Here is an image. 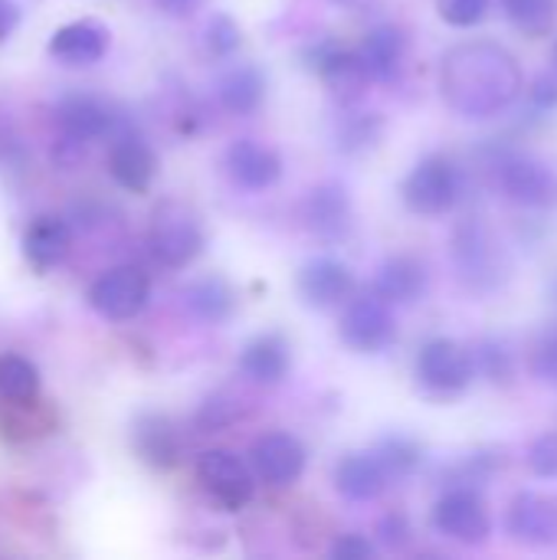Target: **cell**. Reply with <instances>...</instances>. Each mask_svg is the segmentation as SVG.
Wrapping results in <instances>:
<instances>
[{
  "label": "cell",
  "instance_id": "obj_29",
  "mask_svg": "<svg viewBox=\"0 0 557 560\" xmlns=\"http://www.w3.org/2000/svg\"><path fill=\"white\" fill-rule=\"evenodd\" d=\"M469 354H473L476 377L489 381L492 387H512L515 384L519 361H515V348L506 338H499V335L479 338L476 348H469Z\"/></svg>",
  "mask_w": 557,
  "mask_h": 560
},
{
  "label": "cell",
  "instance_id": "obj_45",
  "mask_svg": "<svg viewBox=\"0 0 557 560\" xmlns=\"http://www.w3.org/2000/svg\"><path fill=\"white\" fill-rule=\"evenodd\" d=\"M328 3H335V7H358V3H364V0H328Z\"/></svg>",
  "mask_w": 557,
  "mask_h": 560
},
{
  "label": "cell",
  "instance_id": "obj_42",
  "mask_svg": "<svg viewBox=\"0 0 557 560\" xmlns=\"http://www.w3.org/2000/svg\"><path fill=\"white\" fill-rule=\"evenodd\" d=\"M374 541L358 535V532H348V535H338L335 545L328 548V555L335 560H371L374 558Z\"/></svg>",
  "mask_w": 557,
  "mask_h": 560
},
{
  "label": "cell",
  "instance_id": "obj_9",
  "mask_svg": "<svg viewBox=\"0 0 557 560\" xmlns=\"http://www.w3.org/2000/svg\"><path fill=\"white\" fill-rule=\"evenodd\" d=\"M194 476L220 512H243L256 499L253 469L230 450H204L194 463Z\"/></svg>",
  "mask_w": 557,
  "mask_h": 560
},
{
  "label": "cell",
  "instance_id": "obj_2",
  "mask_svg": "<svg viewBox=\"0 0 557 560\" xmlns=\"http://www.w3.org/2000/svg\"><path fill=\"white\" fill-rule=\"evenodd\" d=\"M450 262L456 282L469 295H496L512 276L509 253L502 240L486 226L483 217H463L450 236Z\"/></svg>",
  "mask_w": 557,
  "mask_h": 560
},
{
  "label": "cell",
  "instance_id": "obj_15",
  "mask_svg": "<svg viewBox=\"0 0 557 560\" xmlns=\"http://www.w3.org/2000/svg\"><path fill=\"white\" fill-rule=\"evenodd\" d=\"M105 167H108L112 180L121 190H128V194H148L151 184H154V174H158V154L148 144V138L125 121L112 135Z\"/></svg>",
  "mask_w": 557,
  "mask_h": 560
},
{
  "label": "cell",
  "instance_id": "obj_38",
  "mask_svg": "<svg viewBox=\"0 0 557 560\" xmlns=\"http://www.w3.org/2000/svg\"><path fill=\"white\" fill-rule=\"evenodd\" d=\"M437 13L453 30H473L486 20L489 0H437Z\"/></svg>",
  "mask_w": 557,
  "mask_h": 560
},
{
  "label": "cell",
  "instance_id": "obj_11",
  "mask_svg": "<svg viewBox=\"0 0 557 560\" xmlns=\"http://www.w3.org/2000/svg\"><path fill=\"white\" fill-rule=\"evenodd\" d=\"M151 302V279L138 266H115L89 285V305L105 322H131Z\"/></svg>",
  "mask_w": 557,
  "mask_h": 560
},
{
  "label": "cell",
  "instance_id": "obj_1",
  "mask_svg": "<svg viewBox=\"0 0 557 560\" xmlns=\"http://www.w3.org/2000/svg\"><path fill=\"white\" fill-rule=\"evenodd\" d=\"M525 92L519 56L496 39H463L440 59V95L466 121H489L515 108Z\"/></svg>",
  "mask_w": 557,
  "mask_h": 560
},
{
  "label": "cell",
  "instance_id": "obj_10",
  "mask_svg": "<svg viewBox=\"0 0 557 560\" xmlns=\"http://www.w3.org/2000/svg\"><path fill=\"white\" fill-rule=\"evenodd\" d=\"M430 525L437 535L460 541V545H469V548L486 545L492 535V518H489L483 495L476 489H463V486L443 489V495L433 502Z\"/></svg>",
  "mask_w": 557,
  "mask_h": 560
},
{
  "label": "cell",
  "instance_id": "obj_33",
  "mask_svg": "<svg viewBox=\"0 0 557 560\" xmlns=\"http://www.w3.org/2000/svg\"><path fill=\"white\" fill-rule=\"evenodd\" d=\"M253 410V400H246L243 394H230V390H220V394H210L197 417H194V427L200 433H223L230 430L233 423L246 420V413Z\"/></svg>",
  "mask_w": 557,
  "mask_h": 560
},
{
  "label": "cell",
  "instance_id": "obj_6",
  "mask_svg": "<svg viewBox=\"0 0 557 560\" xmlns=\"http://www.w3.org/2000/svg\"><path fill=\"white\" fill-rule=\"evenodd\" d=\"M414 374H417V384L437 400H453L466 394L469 384L476 381L469 348H463L453 338H427L417 351Z\"/></svg>",
  "mask_w": 557,
  "mask_h": 560
},
{
  "label": "cell",
  "instance_id": "obj_13",
  "mask_svg": "<svg viewBox=\"0 0 557 560\" xmlns=\"http://www.w3.org/2000/svg\"><path fill=\"white\" fill-rule=\"evenodd\" d=\"M305 466H309V450L302 446L299 436H292L286 430H269V433L256 436V443L250 450V469H253L256 482H266L269 489H286V486L299 482Z\"/></svg>",
  "mask_w": 557,
  "mask_h": 560
},
{
  "label": "cell",
  "instance_id": "obj_3",
  "mask_svg": "<svg viewBox=\"0 0 557 560\" xmlns=\"http://www.w3.org/2000/svg\"><path fill=\"white\" fill-rule=\"evenodd\" d=\"M483 167L492 174L496 187L525 210H552L557 207V174L545 161L532 158L529 151H519L506 144L502 138H492L479 148Z\"/></svg>",
  "mask_w": 557,
  "mask_h": 560
},
{
  "label": "cell",
  "instance_id": "obj_7",
  "mask_svg": "<svg viewBox=\"0 0 557 560\" xmlns=\"http://www.w3.org/2000/svg\"><path fill=\"white\" fill-rule=\"evenodd\" d=\"M302 62L325 82L332 98L338 105H358L361 95L371 85V75L358 56V49H348L335 36H322L302 49Z\"/></svg>",
  "mask_w": 557,
  "mask_h": 560
},
{
  "label": "cell",
  "instance_id": "obj_37",
  "mask_svg": "<svg viewBox=\"0 0 557 560\" xmlns=\"http://www.w3.org/2000/svg\"><path fill=\"white\" fill-rule=\"evenodd\" d=\"M529 371L538 384L557 387V328H548L535 338L529 351Z\"/></svg>",
  "mask_w": 557,
  "mask_h": 560
},
{
  "label": "cell",
  "instance_id": "obj_21",
  "mask_svg": "<svg viewBox=\"0 0 557 560\" xmlns=\"http://www.w3.org/2000/svg\"><path fill=\"white\" fill-rule=\"evenodd\" d=\"M371 292L387 305H417L430 292V266L414 253H394L378 266Z\"/></svg>",
  "mask_w": 557,
  "mask_h": 560
},
{
  "label": "cell",
  "instance_id": "obj_14",
  "mask_svg": "<svg viewBox=\"0 0 557 560\" xmlns=\"http://www.w3.org/2000/svg\"><path fill=\"white\" fill-rule=\"evenodd\" d=\"M302 223L322 243H345L355 230V203L345 184L322 180L302 200Z\"/></svg>",
  "mask_w": 557,
  "mask_h": 560
},
{
  "label": "cell",
  "instance_id": "obj_27",
  "mask_svg": "<svg viewBox=\"0 0 557 560\" xmlns=\"http://www.w3.org/2000/svg\"><path fill=\"white\" fill-rule=\"evenodd\" d=\"M184 308L204 325H227L236 315V289L223 276H200L184 292Z\"/></svg>",
  "mask_w": 557,
  "mask_h": 560
},
{
  "label": "cell",
  "instance_id": "obj_16",
  "mask_svg": "<svg viewBox=\"0 0 557 560\" xmlns=\"http://www.w3.org/2000/svg\"><path fill=\"white\" fill-rule=\"evenodd\" d=\"M295 289H299V299L309 308L328 312V308L345 305L358 292V279H355L348 262H341L335 256H315L299 269Z\"/></svg>",
  "mask_w": 557,
  "mask_h": 560
},
{
  "label": "cell",
  "instance_id": "obj_22",
  "mask_svg": "<svg viewBox=\"0 0 557 560\" xmlns=\"http://www.w3.org/2000/svg\"><path fill=\"white\" fill-rule=\"evenodd\" d=\"M236 368H240V374L250 384H256V387H276L292 371V348H289L286 335L263 331L253 341H246V348L240 351Z\"/></svg>",
  "mask_w": 557,
  "mask_h": 560
},
{
  "label": "cell",
  "instance_id": "obj_23",
  "mask_svg": "<svg viewBox=\"0 0 557 560\" xmlns=\"http://www.w3.org/2000/svg\"><path fill=\"white\" fill-rule=\"evenodd\" d=\"M23 259L36 269V272H49L56 266L66 262V256L72 253V230L62 217L56 213H39L26 223L23 236Z\"/></svg>",
  "mask_w": 557,
  "mask_h": 560
},
{
  "label": "cell",
  "instance_id": "obj_24",
  "mask_svg": "<svg viewBox=\"0 0 557 560\" xmlns=\"http://www.w3.org/2000/svg\"><path fill=\"white\" fill-rule=\"evenodd\" d=\"M332 482L338 489L341 499L348 502H378L387 489H391V476L381 466V459L374 453H348L335 463Z\"/></svg>",
  "mask_w": 557,
  "mask_h": 560
},
{
  "label": "cell",
  "instance_id": "obj_32",
  "mask_svg": "<svg viewBox=\"0 0 557 560\" xmlns=\"http://www.w3.org/2000/svg\"><path fill=\"white\" fill-rule=\"evenodd\" d=\"M512 30L529 39H542L555 30L557 0H499Z\"/></svg>",
  "mask_w": 557,
  "mask_h": 560
},
{
  "label": "cell",
  "instance_id": "obj_28",
  "mask_svg": "<svg viewBox=\"0 0 557 560\" xmlns=\"http://www.w3.org/2000/svg\"><path fill=\"white\" fill-rule=\"evenodd\" d=\"M384 138V115L381 112H364L355 105H341V115L335 121V148L348 158L368 154L381 144Z\"/></svg>",
  "mask_w": 557,
  "mask_h": 560
},
{
  "label": "cell",
  "instance_id": "obj_30",
  "mask_svg": "<svg viewBox=\"0 0 557 560\" xmlns=\"http://www.w3.org/2000/svg\"><path fill=\"white\" fill-rule=\"evenodd\" d=\"M506 469V450L499 446H483L466 453L460 463L446 469V486H463V489H483L489 486L499 472Z\"/></svg>",
  "mask_w": 557,
  "mask_h": 560
},
{
  "label": "cell",
  "instance_id": "obj_46",
  "mask_svg": "<svg viewBox=\"0 0 557 560\" xmlns=\"http://www.w3.org/2000/svg\"><path fill=\"white\" fill-rule=\"evenodd\" d=\"M548 292H552V302H555V305H557V276H555V279H552V289H548Z\"/></svg>",
  "mask_w": 557,
  "mask_h": 560
},
{
  "label": "cell",
  "instance_id": "obj_44",
  "mask_svg": "<svg viewBox=\"0 0 557 560\" xmlns=\"http://www.w3.org/2000/svg\"><path fill=\"white\" fill-rule=\"evenodd\" d=\"M16 23H20V10H16V3H13V0H0V43L16 30Z\"/></svg>",
  "mask_w": 557,
  "mask_h": 560
},
{
  "label": "cell",
  "instance_id": "obj_40",
  "mask_svg": "<svg viewBox=\"0 0 557 560\" xmlns=\"http://www.w3.org/2000/svg\"><path fill=\"white\" fill-rule=\"evenodd\" d=\"M378 541L387 548V551H404L410 548L414 541V525L404 512H387L378 518Z\"/></svg>",
  "mask_w": 557,
  "mask_h": 560
},
{
  "label": "cell",
  "instance_id": "obj_18",
  "mask_svg": "<svg viewBox=\"0 0 557 560\" xmlns=\"http://www.w3.org/2000/svg\"><path fill=\"white\" fill-rule=\"evenodd\" d=\"M506 535L529 548L557 545V499L542 492H519L506 509Z\"/></svg>",
  "mask_w": 557,
  "mask_h": 560
},
{
  "label": "cell",
  "instance_id": "obj_8",
  "mask_svg": "<svg viewBox=\"0 0 557 560\" xmlns=\"http://www.w3.org/2000/svg\"><path fill=\"white\" fill-rule=\"evenodd\" d=\"M397 318L394 305H387L381 295L364 292L351 295L345 302L341 322H338V338L345 348L355 354H384L397 345Z\"/></svg>",
  "mask_w": 557,
  "mask_h": 560
},
{
  "label": "cell",
  "instance_id": "obj_34",
  "mask_svg": "<svg viewBox=\"0 0 557 560\" xmlns=\"http://www.w3.org/2000/svg\"><path fill=\"white\" fill-rule=\"evenodd\" d=\"M39 397V368L23 354H0V400L26 404Z\"/></svg>",
  "mask_w": 557,
  "mask_h": 560
},
{
  "label": "cell",
  "instance_id": "obj_35",
  "mask_svg": "<svg viewBox=\"0 0 557 560\" xmlns=\"http://www.w3.org/2000/svg\"><path fill=\"white\" fill-rule=\"evenodd\" d=\"M7 417L0 420V433L7 440H36V436H46L49 430H56V420H53V410L46 404L36 400H26V404H7Z\"/></svg>",
  "mask_w": 557,
  "mask_h": 560
},
{
  "label": "cell",
  "instance_id": "obj_39",
  "mask_svg": "<svg viewBox=\"0 0 557 560\" xmlns=\"http://www.w3.org/2000/svg\"><path fill=\"white\" fill-rule=\"evenodd\" d=\"M525 463L535 479H557V433H538L525 450Z\"/></svg>",
  "mask_w": 557,
  "mask_h": 560
},
{
  "label": "cell",
  "instance_id": "obj_4",
  "mask_svg": "<svg viewBox=\"0 0 557 560\" xmlns=\"http://www.w3.org/2000/svg\"><path fill=\"white\" fill-rule=\"evenodd\" d=\"M148 249L164 269H187L207 249V233L200 213L177 197L154 203L148 220Z\"/></svg>",
  "mask_w": 557,
  "mask_h": 560
},
{
  "label": "cell",
  "instance_id": "obj_25",
  "mask_svg": "<svg viewBox=\"0 0 557 560\" xmlns=\"http://www.w3.org/2000/svg\"><path fill=\"white\" fill-rule=\"evenodd\" d=\"M407 49H410V39L397 23H378L364 33L358 56H361L371 82H397Z\"/></svg>",
  "mask_w": 557,
  "mask_h": 560
},
{
  "label": "cell",
  "instance_id": "obj_41",
  "mask_svg": "<svg viewBox=\"0 0 557 560\" xmlns=\"http://www.w3.org/2000/svg\"><path fill=\"white\" fill-rule=\"evenodd\" d=\"M529 105L535 115H552L557 112V69L552 66L548 72H538L529 85Z\"/></svg>",
  "mask_w": 557,
  "mask_h": 560
},
{
  "label": "cell",
  "instance_id": "obj_17",
  "mask_svg": "<svg viewBox=\"0 0 557 560\" xmlns=\"http://www.w3.org/2000/svg\"><path fill=\"white\" fill-rule=\"evenodd\" d=\"M131 450L135 456L158 469V472H167L181 463L184 456V436H181V427L167 417V413H158V410H144L131 420Z\"/></svg>",
  "mask_w": 557,
  "mask_h": 560
},
{
  "label": "cell",
  "instance_id": "obj_43",
  "mask_svg": "<svg viewBox=\"0 0 557 560\" xmlns=\"http://www.w3.org/2000/svg\"><path fill=\"white\" fill-rule=\"evenodd\" d=\"M154 7L164 13V16H174V20H187V16H194L200 7H204V0H154Z\"/></svg>",
  "mask_w": 557,
  "mask_h": 560
},
{
  "label": "cell",
  "instance_id": "obj_31",
  "mask_svg": "<svg viewBox=\"0 0 557 560\" xmlns=\"http://www.w3.org/2000/svg\"><path fill=\"white\" fill-rule=\"evenodd\" d=\"M371 453L381 459V466L387 469L391 482L414 476L423 466V459H427L423 446L414 436H407V433H387V436H381Z\"/></svg>",
  "mask_w": 557,
  "mask_h": 560
},
{
  "label": "cell",
  "instance_id": "obj_19",
  "mask_svg": "<svg viewBox=\"0 0 557 560\" xmlns=\"http://www.w3.org/2000/svg\"><path fill=\"white\" fill-rule=\"evenodd\" d=\"M223 167L230 174V180L250 194L269 190L279 184L282 177V154L256 138H236L227 154H223Z\"/></svg>",
  "mask_w": 557,
  "mask_h": 560
},
{
  "label": "cell",
  "instance_id": "obj_5",
  "mask_svg": "<svg viewBox=\"0 0 557 560\" xmlns=\"http://www.w3.org/2000/svg\"><path fill=\"white\" fill-rule=\"evenodd\" d=\"M401 200L417 217H446L463 200V171L450 154L420 158L401 184Z\"/></svg>",
  "mask_w": 557,
  "mask_h": 560
},
{
  "label": "cell",
  "instance_id": "obj_47",
  "mask_svg": "<svg viewBox=\"0 0 557 560\" xmlns=\"http://www.w3.org/2000/svg\"><path fill=\"white\" fill-rule=\"evenodd\" d=\"M552 66L557 69V39H555V46H552Z\"/></svg>",
  "mask_w": 557,
  "mask_h": 560
},
{
  "label": "cell",
  "instance_id": "obj_12",
  "mask_svg": "<svg viewBox=\"0 0 557 560\" xmlns=\"http://www.w3.org/2000/svg\"><path fill=\"white\" fill-rule=\"evenodd\" d=\"M56 121H59L62 141L79 144V148L98 138H112L125 125V118L115 115V108L92 92H66L56 102Z\"/></svg>",
  "mask_w": 557,
  "mask_h": 560
},
{
  "label": "cell",
  "instance_id": "obj_26",
  "mask_svg": "<svg viewBox=\"0 0 557 560\" xmlns=\"http://www.w3.org/2000/svg\"><path fill=\"white\" fill-rule=\"evenodd\" d=\"M217 102L236 118H250L266 102V75L256 62H236L217 79Z\"/></svg>",
  "mask_w": 557,
  "mask_h": 560
},
{
  "label": "cell",
  "instance_id": "obj_36",
  "mask_svg": "<svg viewBox=\"0 0 557 560\" xmlns=\"http://www.w3.org/2000/svg\"><path fill=\"white\" fill-rule=\"evenodd\" d=\"M204 43H207V52H210V56L230 59V56L243 46V30L236 26V20H233L230 13H213V16L207 20Z\"/></svg>",
  "mask_w": 557,
  "mask_h": 560
},
{
  "label": "cell",
  "instance_id": "obj_20",
  "mask_svg": "<svg viewBox=\"0 0 557 560\" xmlns=\"http://www.w3.org/2000/svg\"><path fill=\"white\" fill-rule=\"evenodd\" d=\"M112 46V33L105 23L85 16V20H72L66 26H59L49 43H46V52L59 62V66H69V69H85V66H95L105 59Z\"/></svg>",
  "mask_w": 557,
  "mask_h": 560
}]
</instances>
